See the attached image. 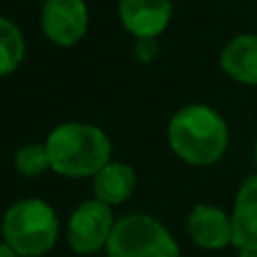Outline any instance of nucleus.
Wrapping results in <instances>:
<instances>
[{
  "instance_id": "9b49d317",
  "label": "nucleus",
  "mask_w": 257,
  "mask_h": 257,
  "mask_svg": "<svg viewBox=\"0 0 257 257\" xmlns=\"http://www.w3.org/2000/svg\"><path fill=\"white\" fill-rule=\"evenodd\" d=\"M135 183H137V177L131 165L108 161L94 175V183H92L94 199L106 205H118L131 197Z\"/></svg>"
},
{
  "instance_id": "f257e3e1",
  "label": "nucleus",
  "mask_w": 257,
  "mask_h": 257,
  "mask_svg": "<svg viewBox=\"0 0 257 257\" xmlns=\"http://www.w3.org/2000/svg\"><path fill=\"white\" fill-rule=\"evenodd\" d=\"M227 124L213 108L189 104L175 112L169 122V145L179 159L189 165H211L227 149Z\"/></svg>"
},
{
  "instance_id": "1a4fd4ad",
  "label": "nucleus",
  "mask_w": 257,
  "mask_h": 257,
  "mask_svg": "<svg viewBox=\"0 0 257 257\" xmlns=\"http://www.w3.org/2000/svg\"><path fill=\"white\" fill-rule=\"evenodd\" d=\"M231 243L235 247H257V175L243 181L233 215H231Z\"/></svg>"
},
{
  "instance_id": "39448f33",
  "label": "nucleus",
  "mask_w": 257,
  "mask_h": 257,
  "mask_svg": "<svg viewBox=\"0 0 257 257\" xmlns=\"http://www.w3.org/2000/svg\"><path fill=\"white\" fill-rule=\"evenodd\" d=\"M114 227L110 205L90 199L80 203L68 221V243L76 253L88 255L102 247Z\"/></svg>"
},
{
  "instance_id": "f8f14e48",
  "label": "nucleus",
  "mask_w": 257,
  "mask_h": 257,
  "mask_svg": "<svg viewBox=\"0 0 257 257\" xmlns=\"http://www.w3.org/2000/svg\"><path fill=\"white\" fill-rule=\"evenodd\" d=\"M24 36L20 28L0 16V76L14 72L24 58Z\"/></svg>"
},
{
  "instance_id": "dca6fc26",
  "label": "nucleus",
  "mask_w": 257,
  "mask_h": 257,
  "mask_svg": "<svg viewBox=\"0 0 257 257\" xmlns=\"http://www.w3.org/2000/svg\"><path fill=\"white\" fill-rule=\"evenodd\" d=\"M239 257H257V247H239Z\"/></svg>"
},
{
  "instance_id": "423d86ee",
  "label": "nucleus",
  "mask_w": 257,
  "mask_h": 257,
  "mask_svg": "<svg viewBox=\"0 0 257 257\" xmlns=\"http://www.w3.org/2000/svg\"><path fill=\"white\" fill-rule=\"evenodd\" d=\"M40 24L50 42L72 46L88 28L86 4L84 0H46L40 12Z\"/></svg>"
},
{
  "instance_id": "2eb2a0df",
  "label": "nucleus",
  "mask_w": 257,
  "mask_h": 257,
  "mask_svg": "<svg viewBox=\"0 0 257 257\" xmlns=\"http://www.w3.org/2000/svg\"><path fill=\"white\" fill-rule=\"evenodd\" d=\"M0 257H20V255L4 241V243H0Z\"/></svg>"
},
{
  "instance_id": "ddd939ff",
  "label": "nucleus",
  "mask_w": 257,
  "mask_h": 257,
  "mask_svg": "<svg viewBox=\"0 0 257 257\" xmlns=\"http://www.w3.org/2000/svg\"><path fill=\"white\" fill-rule=\"evenodd\" d=\"M16 169L18 173L26 175V177H38L44 171L50 169V157L46 151V145H38V143H30L18 149L16 157H14Z\"/></svg>"
},
{
  "instance_id": "4468645a",
  "label": "nucleus",
  "mask_w": 257,
  "mask_h": 257,
  "mask_svg": "<svg viewBox=\"0 0 257 257\" xmlns=\"http://www.w3.org/2000/svg\"><path fill=\"white\" fill-rule=\"evenodd\" d=\"M135 54L143 62L153 60L157 56V42H155V38H139L137 44H135Z\"/></svg>"
},
{
  "instance_id": "0eeeda50",
  "label": "nucleus",
  "mask_w": 257,
  "mask_h": 257,
  "mask_svg": "<svg viewBox=\"0 0 257 257\" xmlns=\"http://www.w3.org/2000/svg\"><path fill=\"white\" fill-rule=\"evenodd\" d=\"M118 14L131 34L155 38L171 20V0H118Z\"/></svg>"
},
{
  "instance_id": "6e6552de",
  "label": "nucleus",
  "mask_w": 257,
  "mask_h": 257,
  "mask_svg": "<svg viewBox=\"0 0 257 257\" xmlns=\"http://www.w3.org/2000/svg\"><path fill=\"white\" fill-rule=\"evenodd\" d=\"M187 229L191 239L205 249H223L231 243V217L213 205H197L187 219Z\"/></svg>"
},
{
  "instance_id": "7ed1b4c3",
  "label": "nucleus",
  "mask_w": 257,
  "mask_h": 257,
  "mask_svg": "<svg viewBox=\"0 0 257 257\" xmlns=\"http://www.w3.org/2000/svg\"><path fill=\"white\" fill-rule=\"evenodd\" d=\"M2 237L20 257L44 255L58 237L56 213L42 199H20L2 217Z\"/></svg>"
},
{
  "instance_id": "9d476101",
  "label": "nucleus",
  "mask_w": 257,
  "mask_h": 257,
  "mask_svg": "<svg viewBox=\"0 0 257 257\" xmlns=\"http://www.w3.org/2000/svg\"><path fill=\"white\" fill-rule=\"evenodd\" d=\"M223 70L245 84H257V34L235 36L221 52Z\"/></svg>"
},
{
  "instance_id": "20e7f679",
  "label": "nucleus",
  "mask_w": 257,
  "mask_h": 257,
  "mask_svg": "<svg viewBox=\"0 0 257 257\" xmlns=\"http://www.w3.org/2000/svg\"><path fill=\"white\" fill-rule=\"evenodd\" d=\"M108 257H179L171 233L149 215H126L114 223L106 241Z\"/></svg>"
},
{
  "instance_id": "f03ea898",
  "label": "nucleus",
  "mask_w": 257,
  "mask_h": 257,
  "mask_svg": "<svg viewBox=\"0 0 257 257\" xmlns=\"http://www.w3.org/2000/svg\"><path fill=\"white\" fill-rule=\"evenodd\" d=\"M50 169L64 177H94L110 159L108 137L92 124L64 122L46 139Z\"/></svg>"
},
{
  "instance_id": "f3484780",
  "label": "nucleus",
  "mask_w": 257,
  "mask_h": 257,
  "mask_svg": "<svg viewBox=\"0 0 257 257\" xmlns=\"http://www.w3.org/2000/svg\"><path fill=\"white\" fill-rule=\"evenodd\" d=\"M253 153H255V163H257V141H255V149H253Z\"/></svg>"
}]
</instances>
